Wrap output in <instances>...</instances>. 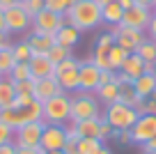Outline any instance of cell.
Returning a JSON list of instances; mask_svg holds the SVG:
<instances>
[{
    "instance_id": "cell-1",
    "label": "cell",
    "mask_w": 156,
    "mask_h": 154,
    "mask_svg": "<svg viewBox=\"0 0 156 154\" xmlns=\"http://www.w3.org/2000/svg\"><path fill=\"white\" fill-rule=\"evenodd\" d=\"M69 25L78 30V32H85V30L97 28L99 23H103L101 19V5L97 0H83V2H76L71 5V9L64 14Z\"/></svg>"
},
{
    "instance_id": "cell-2",
    "label": "cell",
    "mask_w": 156,
    "mask_h": 154,
    "mask_svg": "<svg viewBox=\"0 0 156 154\" xmlns=\"http://www.w3.org/2000/svg\"><path fill=\"white\" fill-rule=\"evenodd\" d=\"M103 104L94 92H73L71 94V122L103 120Z\"/></svg>"
},
{
    "instance_id": "cell-3",
    "label": "cell",
    "mask_w": 156,
    "mask_h": 154,
    "mask_svg": "<svg viewBox=\"0 0 156 154\" xmlns=\"http://www.w3.org/2000/svg\"><path fill=\"white\" fill-rule=\"evenodd\" d=\"M41 120L46 124H60L67 127L71 122V94L60 92L58 97L44 101V117Z\"/></svg>"
},
{
    "instance_id": "cell-4",
    "label": "cell",
    "mask_w": 156,
    "mask_h": 154,
    "mask_svg": "<svg viewBox=\"0 0 156 154\" xmlns=\"http://www.w3.org/2000/svg\"><path fill=\"white\" fill-rule=\"evenodd\" d=\"M138 117H140V113H138L133 106L122 104V101L110 104V106L103 108V120H106L115 131H129L133 124H136Z\"/></svg>"
},
{
    "instance_id": "cell-5",
    "label": "cell",
    "mask_w": 156,
    "mask_h": 154,
    "mask_svg": "<svg viewBox=\"0 0 156 154\" xmlns=\"http://www.w3.org/2000/svg\"><path fill=\"white\" fill-rule=\"evenodd\" d=\"M108 32L115 37V44H119L126 53H136V48L147 39V32L129 28V25H108Z\"/></svg>"
},
{
    "instance_id": "cell-6",
    "label": "cell",
    "mask_w": 156,
    "mask_h": 154,
    "mask_svg": "<svg viewBox=\"0 0 156 154\" xmlns=\"http://www.w3.org/2000/svg\"><path fill=\"white\" fill-rule=\"evenodd\" d=\"M67 25V19L62 14H55V12H48V9H41L37 16L32 19V32L37 35H48V37H55L60 32V28Z\"/></svg>"
},
{
    "instance_id": "cell-7",
    "label": "cell",
    "mask_w": 156,
    "mask_h": 154,
    "mask_svg": "<svg viewBox=\"0 0 156 154\" xmlns=\"http://www.w3.org/2000/svg\"><path fill=\"white\" fill-rule=\"evenodd\" d=\"M46 129V122H30V124H23L21 129L14 131V145L16 147H39L41 145V134Z\"/></svg>"
},
{
    "instance_id": "cell-8",
    "label": "cell",
    "mask_w": 156,
    "mask_h": 154,
    "mask_svg": "<svg viewBox=\"0 0 156 154\" xmlns=\"http://www.w3.org/2000/svg\"><path fill=\"white\" fill-rule=\"evenodd\" d=\"M99 78H101V69L92 60H80V67H78V92H97Z\"/></svg>"
},
{
    "instance_id": "cell-9",
    "label": "cell",
    "mask_w": 156,
    "mask_h": 154,
    "mask_svg": "<svg viewBox=\"0 0 156 154\" xmlns=\"http://www.w3.org/2000/svg\"><path fill=\"white\" fill-rule=\"evenodd\" d=\"M151 14L154 9L151 7H145V5H133L129 9H124V19H122V25H129V28H136V30H142L147 32V25L151 21Z\"/></svg>"
},
{
    "instance_id": "cell-10",
    "label": "cell",
    "mask_w": 156,
    "mask_h": 154,
    "mask_svg": "<svg viewBox=\"0 0 156 154\" xmlns=\"http://www.w3.org/2000/svg\"><path fill=\"white\" fill-rule=\"evenodd\" d=\"M67 140H69L67 127L46 124L44 134H41V147H44V152H58V149H64Z\"/></svg>"
},
{
    "instance_id": "cell-11",
    "label": "cell",
    "mask_w": 156,
    "mask_h": 154,
    "mask_svg": "<svg viewBox=\"0 0 156 154\" xmlns=\"http://www.w3.org/2000/svg\"><path fill=\"white\" fill-rule=\"evenodd\" d=\"M131 138H133V145H145L149 138L156 136V115H140L136 120V124L131 127Z\"/></svg>"
},
{
    "instance_id": "cell-12",
    "label": "cell",
    "mask_w": 156,
    "mask_h": 154,
    "mask_svg": "<svg viewBox=\"0 0 156 154\" xmlns=\"http://www.w3.org/2000/svg\"><path fill=\"white\" fill-rule=\"evenodd\" d=\"M5 23H7L9 35L12 32H25V30L32 28V16H30L21 5H16V7L5 9Z\"/></svg>"
},
{
    "instance_id": "cell-13",
    "label": "cell",
    "mask_w": 156,
    "mask_h": 154,
    "mask_svg": "<svg viewBox=\"0 0 156 154\" xmlns=\"http://www.w3.org/2000/svg\"><path fill=\"white\" fill-rule=\"evenodd\" d=\"M60 92H62V90H60L58 78H55V76H48V78H39V81H34V92H32V97H34V101L44 104V101L58 97Z\"/></svg>"
},
{
    "instance_id": "cell-14",
    "label": "cell",
    "mask_w": 156,
    "mask_h": 154,
    "mask_svg": "<svg viewBox=\"0 0 156 154\" xmlns=\"http://www.w3.org/2000/svg\"><path fill=\"white\" fill-rule=\"evenodd\" d=\"M28 64H30V72H32V81L55 76V64L51 62L48 55H32V60Z\"/></svg>"
},
{
    "instance_id": "cell-15",
    "label": "cell",
    "mask_w": 156,
    "mask_h": 154,
    "mask_svg": "<svg viewBox=\"0 0 156 154\" xmlns=\"http://www.w3.org/2000/svg\"><path fill=\"white\" fill-rule=\"evenodd\" d=\"M119 74H124L129 81L140 78L142 74H145V62H142V58H140V55H136V53H129L126 60L122 62V67H119Z\"/></svg>"
},
{
    "instance_id": "cell-16",
    "label": "cell",
    "mask_w": 156,
    "mask_h": 154,
    "mask_svg": "<svg viewBox=\"0 0 156 154\" xmlns=\"http://www.w3.org/2000/svg\"><path fill=\"white\" fill-rule=\"evenodd\" d=\"M25 42L30 44L34 55H48V51L53 48L55 44V37H48V35H37V32H30L25 37Z\"/></svg>"
},
{
    "instance_id": "cell-17",
    "label": "cell",
    "mask_w": 156,
    "mask_h": 154,
    "mask_svg": "<svg viewBox=\"0 0 156 154\" xmlns=\"http://www.w3.org/2000/svg\"><path fill=\"white\" fill-rule=\"evenodd\" d=\"M97 99L101 101L103 106H110V104H117L119 101V83H106V85H99L97 87Z\"/></svg>"
},
{
    "instance_id": "cell-18",
    "label": "cell",
    "mask_w": 156,
    "mask_h": 154,
    "mask_svg": "<svg viewBox=\"0 0 156 154\" xmlns=\"http://www.w3.org/2000/svg\"><path fill=\"white\" fill-rule=\"evenodd\" d=\"M133 87H136V92H138L140 99H147V97L156 94V76L154 74H142L140 78L133 81Z\"/></svg>"
},
{
    "instance_id": "cell-19",
    "label": "cell",
    "mask_w": 156,
    "mask_h": 154,
    "mask_svg": "<svg viewBox=\"0 0 156 154\" xmlns=\"http://www.w3.org/2000/svg\"><path fill=\"white\" fill-rule=\"evenodd\" d=\"M117 83H119V101H122V104H126V106H133V108L138 111V106L142 104V99L138 97L133 83H131V81H117Z\"/></svg>"
},
{
    "instance_id": "cell-20",
    "label": "cell",
    "mask_w": 156,
    "mask_h": 154,
    "mask_svg": "<svg viewBox=\"0 0 156 154\" xmlns=\"http://www.w3.org/2000/svg\"><path fill=\"white\" fill-rule=\"evenodd\" d=\"M80 42V32H78L73 25H62L60 28V32L55 35V44H60V46H67V48H73L76 44Z\"/></svg>"
},
{
    "instance_id": "cell-21",
    "label": "cell",
    "mask_w": 156,
    "mask_h": 154,
    "mask_svg": "<svg viewBox=\"0 0 156 154\" xmlns=\"http://www.w3.org/2000/svg\"><path fill=\"white\" fill-rule=\"evenodd\" d=\"M14 99H16L14 83H12L7 76H2L0 78V111H2V108H12L14 106Z\"/></svg>"
},
{
    "instance_id": "cell-22",
    "label": "cell",
    "mask_w": 156,
    "mask_h": 154,
    "mask_svg": "<svg viewBox=\"0 0 156 154\" xmlns=\"http://www.w3.org/2000/svg\"><path fill=\"white\" fill-rule=\"evenodd\" d=\"M55 78H58L62 92H67V94L78 92V69H67L62 74H55Z\"/></svg>"
},
{
    "instance_id": "cell-23",
    "label": "cell",
    "mask_w": 156,
    "mask_h": 154,
    "mask_svg": "<svg viewBox=\"0 0 156 154\" xmlns=\"http://www.w3.org/2000/svg\"><path fill=\"white\" fill-rule=\"evenodd\" d=\"M101 19H103V23H108V25H122L124 7L119 5V2H112V5L101 7Z\"/></svg>"
},
{
    "instance_id": "cell-24",
    "label": "cell",
    "mask_w": 156,
    "mask_h": 154,
    "mask_svg": "<svg viewBox=\"0 0 156 154\" xmlns=\"http://www.w3.org/2000/svg\"><path fill=\"white\" fill-rule=\"evenodd\" d=\"M99 122L101 120H83V122H73L78 138H99Z\"/></svg>"
},
{
    "instance_id": "cell-25",
    "label": "cell",
    "mask_w": 156,
    "mask_h": 154,
    "mask_svg": "<svg viewBox=\"0 0 156 154\" xmlns=\"http://www.w3.org/2000/svg\"><path fill=\"white\" fill-rule=\"evenodd\" d=\"M136 55H140L145 64H154V62H156V42L147 37L145 42L136 48Z\"/></svg>"
},
{
    "instance_id": "cell-26",
    "label": "cell",
    "mask_w": 156,
    "mask_h": 154,
    "mask_svg": "<svg viewBox=\"0 0 156 154\" xmlns=\"http://www.w3.org/2000/svg\"><path fill=\"white\" fill-rule=\"evenodd\" d=\"M14 64H16V58H14L12 46L0 48V76H9V72L14 69Z\"/></svg>"
},
{
    "instance_id": "cell-27",
    "label": "cell",
    "mask_w": 156,
    "mask_h": 154,
    "mask_svg": "<svg viewBox=\"0 0 156 154\" xmlns=\"http://www.w3.org/2000/svg\"><path fill=\"white\" fill-rule=\"evenodd\" d=\"M126 51H124V48L122 46H119V44H112V46H110V53H108V62H110V69H112V72H119V67H122V62H124V60H126Z\"/></svg>"
},
{
    "instance_id": "cell-28",
    "label": "cell",
    "mask_w": 156,
    "mask_h": 154,
    "mask_svg": "<svg viewBox=\"0 0 156 154\" xmlns=\"http://www.w3.org/2000/svg\"><path fill=\"white\" fill-rule=\"evenodd\" d=\"M9 78L12 83H19V81H30L32 78V72H30V64L28 62H16L14 64V69L9 72Z\"/></svg>"
},
{
    "instance_id": "cell-29",
    "label": "cell",
    "mask_w": 156,
    "mask_h": 154,
    "mask_svg": "<svg viewBox=\"0 0 156 154\" xmlns=\"http://www.w3.org/2000/svg\"><path fill=\"white\" fill-rule=\"evenodd\" d=\"M12 51H14V58H16V62H30L32 60V48H30V44L25 42H16V44H12Z\"/></svg>"
},
{
    "instance_id": "cell-30",
    "label": "cell",
    "mask_w": 156,
    "mask_h": 154,
    "mask_svg": "<svg viewBox=\"0 0 156 154\" xmlns=\"http://www.w3.org/2000/svg\"><path fill=\"white\" fill-rule=\"evenodd\" d=\"M108 53H110V46H101V44H97L94 46V58H92V62L97 64L99 69H110V62H108ZM112 72V69H110Z\"/></svg>"
},
{
    "instance_id": "cell-31",
    "label": "cell",
    "mask_w": 156,
    "mask_h": 154,
    "mask_svg": "<svg viewBox=\"0 0 156 154\" xmlns=\"http://www.w3.org/2000/svg\"><path fill=\"white\" fill-rule=\"evenodd\" d=\"M48 58H51V62H53V64H60V62H64V60L73 58V53H71V48H67V46L53 44V48L48 51Z\"/></svg>"
},
{
    "instance_id": "cell-32",
    "label": "cell",
    "mask_w": 156,
    "mask_h": 154,
    "mask_svg": "<svg viewBox=\"0 0 156 154\" xmlns=\"http://www.w3.org/2000/svg\"><path fill=\"white\" fill-rule=\"evenodd\" d=\"M101 140L99 138H78V152L80 154H97L101 149Z\"/></svg>"
},
{
    "instance_id": "cell-33",
    "label": "cell",
    "mask_w": 156,
    "mask_h": 154,
    "mask_svg": "<svg viewBox=\"0 0 156 154\" xmlns=\"http://www.w3.org/2000/svg\"><path fill=\"white\" fill-rule=\"evenodd\" d=\"M71 0H44V9L48 12H55V14H67L69 9H71Z\"/></svg>"
},
{
    "instance_id": "cell-34",
    "label": "cell",
    "mask_w": 156,
    "mask_h": 154,
    "mask_svg": "<svg viewBox=\"0 0 156 154\" xmlns=\"http://www.w3.org/2000/svg\"><path fill=\"white\" fill-rule=\"evenodd\" d=\"M138 113L140 115H156V94L142 99V104L138 106Z\"/></svg>"
},
{
    "instance_id": "cell-35",
    "label": "cell",
    "mask_w": 156,
    "mask_h": 154,
    "mask_svg": "<svg viewBox=\"0 0 156 154\" xmlns=\"http://www.w3.org/2000/svg\"><path fill=\"white\" fill-rule=\"evenodd\" d=\"M21 7H23V9H25V12H28V14L34 19L39 12L44 9V0H25V2H21Z\"/></svg>"
},
{
    "instance_id": "cell-36",
    "label": "cell",
    "mask_w": 156,
    "mask_h": 154,
    "mask_svg": "<svg viewBox=\"0 0 156 154\" xmlns=\"http://www.w3.org/2000/svg\"><path fill=\"white\" fill-rule=\"evenodd\" d=\"M115 134H117V131L112 129V127L108 124L106 120H101V122H99V140H101V143H106V140L115 138Z\"/></svg>"
},
{
    "instance_id": "cell-37",
    "label": "cell",
    "mask_w": 156,
    "mask_h": 154,
    "mask_svg": "<svg viewBox=\"0 0 156 154\" xmlns=\"http://www.w3.org/2000/svg\"><path fill=\"white\" fill-rule=\"evenodd\" d=\"M9 143H14V131H12L5 122H0V147H2V145H9Z\"/></svg>"
},
{
    "instance_id": "cell-38",
    "label": "cell",
    "mask_w": 156,
    "mask_h": 154,
    "mask_svg": "<svg viewBox=\"0 0 156 154\" xmlns=\"http://www.w3.org/2000/svg\"><path fill=\"white\" fill-rule=\"evenodd\" d=\"M14 87H16V94H30V97H32L34 81H32V78H30V81H19V83H14Z\"/></svg>"
},
{
    "instance_id": "cell-39",
    "label": "cell",
    "mask_w": 156,
    "mask_h": 154,
    "mask_svg": "<svg viewBox=\"0 0 156 154\" xmlns=\"http://www.w3.org/2000/svg\"><path fill=\"white\" fill-rule=\"evenodd\" d=\"M117 81V74L110 72V69H103L101 72V78H99V85H106V83H115Z\"/></svg>"
},
{
    "instance_id": "cell-40",
    "label": "cell",
    "mask_w": 156,
    "mask_h": 154,
    "mask_svg": "<svg viewBox=\"0 0 156 154\" xmlns=\"http://www.w3.org/2000/svg\"><path fill=\"white\" fill-rule=\"evenodd\" d=\"M117 143L119 145H133V138H131V131H117L115 134Z\"/></svg>"
},
{
    "instance_id": "cell-41",
    "label": "cell",
    "mask_w": 156,
    "mask_h": 154,
    "mask_svg": "<svg viewBox=\"0 0 156 154\" xmlns=\"http://www.w3.org/2000/svg\"><path fill=\"white\" fill-rule=\"evenodd\" d=\"M16 154H46L44 147H16Z\"/></svg>"
},
{
    "instance_id": "cell-42",
    "label": "cell",
    "mask_w": 156,
    "mask_h": 154,
    "mask_svg": "<svg viewBox=\"0 0 156 154\" xmlns=\"http://www.w3.org/2000/svg\"><path fill=\"white\" fill-rule=\"evenodd\" d=\"M147 37L156 42V12L151 14V21H149V25H147Z\"/></svg>"
},
{
    "instance_id": "cell-43",
    "label": "cell",
    "mask_w": 156,
    "mask_h": 154,
    "mask_svg": "<svg viewBox=\"0 0 156 154\" xmlns=\"http://www.w3.org/2000/svg\"><path fill=\"white\" fill-rule=\"evenodd\" d=\"M97 44H101V46H112V44H115V37H112L110 32H103L101 37L97 39Z\"/></svg>"
},
{
    "instance_id": "cell-44",
    "label": "cell",
    "mask_w": 156,
    "mask_h": 154,
    "mask_svg": "<svg viewBox=\"0 0 156 154\" xmlns=\"http://www.w3.org/2000/svg\"><path fill=\"white\" fill-rule=\"evenodd\" d=\"M64 154H80L78 152V140H67V145H64Z\"/></svg>"
},
{
    "instance_id": "cell-45",
    "label": "cell",
    "mask_w": 156,
    "mask_h": 154,
    "mask_svg": "<svg viewBox=\"0 0 156 154\" xmlns=\"http://www.w3.org/2000/svg\"><path fill=\"white\" fill-rule=\"evenodd\" d=\"M142 152H145V154H156V136L149 138L145 145H142Z\"/></svg>"
},
{
    "instance_id": "cell-46",
    "label": "cell",
    "mask_w": 156,
    "mask_h": 154,
    "mask_svg": "<svg viewBox=\"0 0 156 154\" xmlns=\"http://www.w3.org/2000/svg\"><path fill=\"white\" fill-rule=\"evenodd\" d=\"M7 46H12L9 32H0V48H7Z\"/></svg>"
},
{
    "instance_id": "cell-47",
    "label": "cell",
    "mask_w": 156,
    "mask_h": 154,
    "mask_svg": "<svg viewBox=\"0 0 156 154\" xmlns=\"http://www.w3.org/2000/svg\"><path fill=\"white\" fill-rule=\"evenodd\" d=\"M0 154H16V145H14V143L2 145V147H0Z\"/></svg>"
},
{
    "instance_id": "cell-48",
    "label": "cell",
    "mask_w": 156,
    "mask_h": 154,
    "mask_svg": "<svg viewBox=\"0 0 156 154\" xmlns=\"http://www.w3.org/2000/svg\"><path fill=\"white\" fill-rule=\"evenodd\" d=\"M16 5H19L16 0H0V9H2V12L9 9V7H16Z\"/></svg>"
},
{
    "instance_id": "cell-49",
    "label": "cell",
    "mask_w": 156,
    "mask_h": 154,
    "mask_svg": "<svg viewBox=\"0 0 156 154\" xmlns=\"http://www.w3.org/2000/svg\"><path fill=\"white\" fill-rule=\"evenodd\" d=\"M0 32H9L7 30V23H5V12L0 9Z\"/></svg>"
},
{
    "instance_id": "cell-50",
    "label": "cell",
    "mask_w": 156,
    "mask_h": 154,
    "mask_svg": "<svg viewBox=\"0 0 156 154\" xmlns=\"http://www.w3.org/2000/svg\"><path fill=\"white\" fill-rule=\"evenodd\" d=\"M133 2H138V5H145V7H154L156 0H133Z\"/></svg>"
},
{
    "instance_id": "cell-51",
    "label": "cell",
    "mask_w": 156,
    "mask_h": 154,
    "mask_svg": "<svg viewBox=\"0 0 156 154\" xmlns=\"http://www.w3.org/2000/svg\"><path fill=\"white\" fill-rule=\"evenodd\" d=\"M119 5H122L124 9H129V7H133L136 2H133V0H119Z\"/></svg>"
},
{
    "instance_id": "cell-52",
    "label": "cell",
    "mask_w": 156,
    "mask_h": 154,
    "mask_svg": "<svg viewBox=\"0 0 156 154\" xmlns=\"http://www.w3.org/2000/svg\"><path fill=\"white\" fill-rule=\"evenodd\" d=\"M101 7H106V5H112V2H119V0H97Z\"/></svg>"
},
{
    "instance_id": "cell-53",
    "label": "cell",
    "mask_w": 156,
    "mask_h": 154,
    "mask_svg": "<svg viewBox=\"0 0 156 154\" xmlns=\"http://www.w3.org/2000/svg\"><path fill=\"white\" fill-rule=\"evenodd\" d=\"M97 154H112V149H110V147H106V145H101V149H99Z\"/></svg>"
},
{
    "instance_id": "cell-54",
    "label": "cell",
    "mask_w": 156,
    "mask_h": 154,
    "mask_svg": "<svg viewBox=\"0 0 156 154\" xmlns=\"http://www.w3.org/2000/svg\"><path fill=\"white\" fill-rule=\"evenodd\" d=\"M46 154H64V149H58V152H46Z\"/></svg>"
},
{
    "instance_id": "cell-55",
    "label": "cell",
    "mask_w": 156,
    "mask_h": 154,
    "mask_svg": "<svg viewBox=\"0 0 156 154\" xmlns=\"http://www.w3.org/2000/svg\"><path fill=\"white\" fill-rule=\"evenodd\" d=\"M71 2H73V5H76V2H83V0H71Z\"/></svg>"
},
{
    "instance_id": "cell-56",
    "label": "cell",
    "mask_w": 156,
    "mask_h": 154,
    "mask_svg": "<svg viewBox=\"0 0 156 154\" xmlns=\"http://www.w3.org/2000/svg\"><path fill=\"white\" fill-rule=\"evenodd\" d=\"M154 76H156V62H154Z\"/></svg>"
},
{
    "instance_id": "cell-57",
    "label": "cell",
    "mask_w": 156,
    "mask_h": 154,
    "mask_svg": "<svg viewBox=\"0 0 156 154\" xmlns=\"http://www.w3.org/2000/svg\"><path fill=\"white\" fill-rule=\"evenodd\" d=\"M16 2H19V5H21V2H25V0H16Z\"/></svg>"
},
{
    "instance_id": "cell-58",
    "label": "cell",
    "mask_w": 156,
    "mask_h": 154,
    "mask_svg": "<svg viewBox=\"0 0 156 154\" xmlns=\"http://www.w3.org/2000/svg\"><path fill=\"white\" fill-rule=\"evenodd\" d=\"M151 9H154V12H156V2H154V7H151Z\"/></svg>"
},
{
    "instance_id": "cell-59",
    "label": "cell",
    "mask_w": 156,
    "mask_h": 154,
    "mask_svg": "<svg viewBox=\"0 0 156 154\" xmlns=\"http://www.w3.org/2000/svg\"><path fill=\"white\" fill-rule=\"evenodd\" d=\"M0 78H2V76H0Z\"/></svg>"
}]
</instances>
